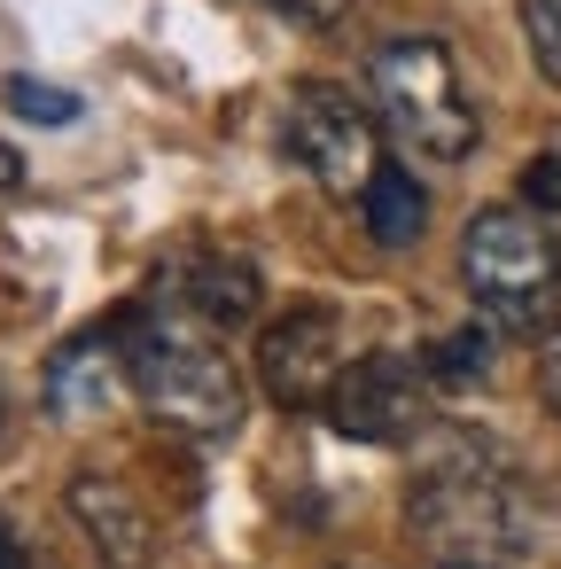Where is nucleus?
<instances>
[{"label":"nucleus","instance_id":"dca6fc26","mask_svg":"<svg viewBox=\"0 0 561 569\" xmlns=\"http://www.w3.org/2000/svg\"><path fill=\"white\" fill-rule=\"evenodd\" d=\"M538 398H545V413L561 421V320L538 336Z\"/></svg>","mask_w":561,"mask_h":569},{"label":"nucleus","instance_id":"6ab92c4d","mask_svg":"<svg viewBox=\"0 0 561 569\" xmlns=\"http://www.w3.org/2000/svg\"><path fill=\"white\" fill-rule=\"evenodd\" d=\"M0 569H24V553H17V538L0 530Z\"/></svg>","mask_w":561,"mask_h":569},{"label":"nucleus","instance_id":"6e6552de","mask_svg":"<svg viewBox=\"0 0 561 569\" xmlns=\"http://www.w3.org/2000/svg\"><path fill=\"white\" fill-rule=\"evenodd\" d=\"M63 507H71V522L87 530V546L102 553V569H149L157 561V522H149V507L118 483V476H71V491H63Z\"/></svg>","mask_w":561,"mask_h":569},{"label":"nucleus","instance_id":"4468645a","mask_svg":"<svg viewBox=\"0 0 561 569\" xmlns=\"http://www.w3.org/2000/svg\"><path fill=\"white\" fill-rule=\"evenodd\" d=\"M0 94H9V110H17V118H32V126H71V118H79V94H71V87L24 79V71L0 79Z\"/></svg>","mask_w":561,"mask_h":569},{"label":"nucleus","instance_id":"f03ea898","mask_svg":"<svg viewBox=\"0 0 561 569\" xmlns=\"http://www.w3.org/2000/svg\"><path fill=\"white\" fill-rule=\"evenodd\" d=\"M367 102L382 118V133L429 164H460L483 141V118L460 87V63L437 32H398L367 56Z\"/></svg>","mask_w":561,"mask_h":569},{"label":"nucleus","instance_id":"f257e3e1","mask_svg":"<svg viewBox=\"0 0 561 569\" xmlns=\"http://www.w3.org/2000/svg\"><path fill=\"white\" fill-rule=\"evenodd\" d=\"M126 367H133V398L196 437V445H227L250 413V382L242 367L219 351V336L203 320H180V312H133L126 320Z\"/></svg>","mask_w":561,"mask_h":569},{"label":"nucleus","instance_id":"ddd939ff","mask_svg":"<svg viewBox=\"0 0 561 569\" xmlns=\"http://www.w3.org/2000/svg\"><path fill=\"white\" fill-rule=\"evenodd\" d=\"M514 24H522V48H530L538 79L561 87V0H514Z\"/></svg>","mask_w":561,"mask_h":569},{"label":"nucleus","instance_id":"a211bd4d","mask_svg":"<svg viewBox=\"0 0 561 569\" xmlns=\"http://www.w3.org/2000/svg\"><path fill=\"white\" fill-rule=\"evenodd\" d=\"M9 188H24V157H17L9 141H0V196H9Z\"/></svg>","mask_w":561,"mask_h":569},{"label":"nucleus","instance_id":"9b49d317","mask_svg":"<svg viewBox=\"0 0 561 569\" xmlns=\"http://www.w3.org/2000/svg\"><path fill=\"white\" fill-rule=\"evenodd\" d=\"M359 219H367V234H374L382 250H413V242L429 234V188H421L405 164H382L374 188L359 196Z\"/></svg>","mask_w":561,"mask_h":569},{"label":"nucleus","instance_id":"9d476101","mask_svg":"<svg viewBox=\"0 0 561 569\" xmlns=\"http://www.w3.org/2000/svg\"><path fill=\"white\" fill-rule=\"evenodd\" d=\"M157 289H172L188 305V320H203L211 336H234V328H250L266 312V281H258L250 258H196V266H180Z\"/></svg>","mask_w":561,"mask_h":569},{"label":"nucleus","instance_id":"20e7f679","mask_svg":"<svg viewBox=\"0 0 561 569\" xmlns=\"http://www.w3.org/2000/svg\"><path fill=\"white\" fill-rule=\"evenodd\" d=\"M460 281L499 336L538 328L561 297V234L530 203H491L460 227Z\"/></svg>","mask_w":561,"mask_h":569},{"label":"nucleus","instance_id":"7ed1b4c3","mask_svg":"<svg viewBox=\"0 0 561 569\" xmlns=\"http://www.w3.org/2000/svg\"><path fill=\"white\" fill-rule=\"evenodd\" d=\"M413 530L437 538L452 561H507V553H530L538 538V515L522 499V483L507 468H491L483 445H452L405 499Z\"/></svg>","mask_w":561,"mask_h":569},{"label":"nucleus","instance_id":"423d86ee","mask_svg":"<svg viewBox=\"0 0 561 569\" xmlns=\"http://www.w3.org/2000/svg\"><path fill=\"white\" fill-rule=\"evenodd\" d=\"M328 421L359 445H413L437 429V375L429 351H359L328 398Z\"/></svg>","mask_w":561,"mask_h":569},{"label":"nucleus","instance_id":"1a4fd4ad","mask_svg":"<svg viewBox=\"0 0 561 569\" xmlns=\"http://www.w3.org/2000/svg\"><path fill=\"white\" fill-rule=\"evenodd\" d=\"M126 390H133V367H126L118 336H79L48 359V413L56 421H102L126 406Z\"/></svg>","mask_w":561,"mask_h":569},{"label":"nucleus","instance_id":"f8f14e48","mask_svg":"<svg viewBox=\"0 0 561 569\" xmlns=\"http://www.w3.org/2000/svg\"><path fill=\"white\" fill-rule=\"evenodd\" d=\"M491 343H499V328H491V320H468V328H452V336L429 351V375L452 382V390H468V382L491 375Z\"/></svg>","mask_w":561,"mask_h":569},{"label":"nucleus","instance_id":"0eeeda50","mask_svg":"<svg viewBox=\"0 0 561 569\" xmlns=\"http://www.w3.org/2000/svg\"><path fill=\"white\" fill-rule=\"evenodd\" d=\"M343 367H351V343L328 305H289L281 320L258 328V382L281 413H328Z\"/></svg>","mask_w":561,"mask_h":569},{"label":"nucleus","instance_id":"2eb2a0df","mask_svg":"<svg viewBox=\"0 0 561 569\" xmlns=\"http://www.w3.org/2000/svg\"><path fill=\"white\" fill-rule=\"evenodd\" d=\"M522 203L530 211H561V149H545V157L522 164Z\"/></svg>","mask_w":561,"mask_h":569},{"label":"nucleus","instance_id":"39448f33","mask_svg":"<svg viewBox=\"0 0 561 569\" xmlns=\"http://www.w3.org/2000/svg\"><path fill=\"white\" fill-rule=\"evenodd\" d=\"M374 126L382 118H367L343 87L304 79L289 94V110H281V149L312 172V188H328L335 203H359L374 188V172H382V133Z\"/></svg>","mask_w":561,"mask_h":569},{"label":"nucleus","instance_id":"f3484780","mask_svg":"<svg viewBox=\"0 0 561 569\" xmlns=\"http://www.w3.org/2000/svg\"><path fill=\"white\" fill-rule=\"evenodd\" d=\"M281 9H289V17H304V24H335L351 0H281Z\"/></svg>","mask_w":561,"mask_h":569},{"label":"nucleus","instance_id":"aec40b11","mask_svg":"<svg viewBox=\"0 0 561 569\" xmlns=\"http://www.w3.org/2000/svg\"><path fill=\"white\" fill-rule=\"evenodd\" d=\"M437 569H491V561H437Z\"/></svg>","mask_w":561,"mask_h":569}]
</instances>
